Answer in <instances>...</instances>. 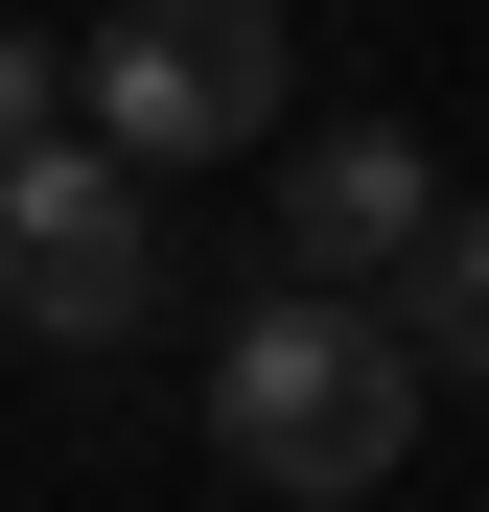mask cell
<instances>
[{
    "label": "cell",
    "mask_w": 489,
    "mask_h": 512,
    "mask_svg": "<svg viewBox=\"0 0 489 512\" xmlns=\"http://www.w3.org/2000/svg\"><path fill=\"white\" fill-rule=\"evenodd\" d=\"M210 443L257 489H303V512L396 489V443H420V326L396 303H326V280H257L233 350H210Z\"/></svg>",
    "instance_id": "cell-1"
},
{
    "label": "cell",
    "mask_w": 489,
    "mask_h": 512,
    "mask_svg": "<svg viewBox=\"0 0 489 512\" xmlns=\"http://www.w3.org/2000/svg\"><path fill=\"white\" fill-rule=\"evenodd\" d=\"M140 303H163V187L117 140H24L0 163V326L24 350H117Z\"/></svg>",
    "instance_id": "cell-2"
},
{
    "label": "cell",
    "mask_w": 489,
    "mask_h": 512,
    "mask_svg": "<svg viewBox=\"0 0 489 512\" xmlns=\"http://www.w3.org/2000/svg\"><path fill=\"white\" fill-rule=\"evenodd\" d=\"M280 94H303V47L257 24V0H117V24H94V140L140 163V187H163V163H257Z\"/></svg>",
    "instance_id": "cell-3"
},
{
    "label": "cell",
    "mask_w": 489,
    "mask_h": 512,
    "mask_svg": "<svg viewBox=\"0 0 489 512\" xmlns=\"http://www.w3.org/2000/svg\"><path fill=\"white\" fill-rule=\"evenodd\" d=\"M420 256H443V163L396 140V117H303V140H280V280L396 303Z\"/></svg>",
    "instance_id": "cell-4"
},
{
    "label": "cell",
    "mask_w": 489,
    "mask_h": 512,
    "mask_svg": "<svg viewBox=\"0 0 489 512\" xmlns=\"http://www.w3.org/2000/svg\"><path fill=\"white\" fill-rule=\"evenodd\" d=\"M396 326H420V373H466V396H489V210H443V256L396 280Z\"/></svg>",
    "instance_id": "cell-5"
},
{
    "label": "cell",
    "mask_w": 489,
    "mask_h": 512,
    "mask_svg": "<svg viewBox=\"0 0 489 512\" xmlns=\"http://www.w3.org/2000/svg\"><path fill=\"white\" fill-rule=\"evenodd\" d=\"M70 117H94V94H70V70H47L24 24H0V163H24V140H70Z\"/></svg>",
    "instance_id": "cell-6"
}]
</instances>
